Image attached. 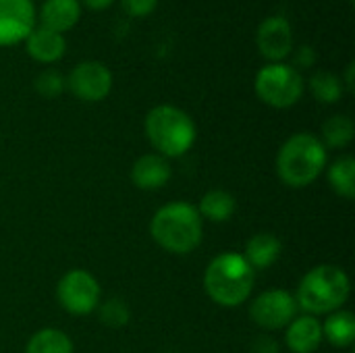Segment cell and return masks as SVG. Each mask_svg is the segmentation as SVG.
Wrapping results in <instances>:
<instances>
[{
  "label": "cell",
  "mask_w": 355,
  "mask_h": 353,
  "mask_svg": "<svg viewBox=\"0 0 355 353\" xmlns=\"http://www.w3.org/2000/svg\"><path fill=\"white\" fill-rule=\"evenodd\" d=\"M81 17L79 0H46L40 8V23L52 31L64 33L77 25Z\"/></svg>",
  "instance_id": "9a60e30c"
},
{
  "label": "cell",
  "mask_w": 355,
  "mask_h": 353,
  "mask_svg": "<svg viewBox=\"0 0 355 353\" xmlns=\"http://www.w3.org/2000/svg\"><path fill=\"white\" fill-rule=\"evenodd\" d=\"M35 6L31 0H0V46L23 42L35 27Z\"/></svg>",
  "instance_id": "30bf717a"
},
{
  "label": "cell",
  "mask_w": 355,
  "mask_h": 353,
  "mask_svg": "<svg viewBox=\"0 0 355 353\" xmlns=\"http://www.w3.org/2000/svg\"><path fill=\"white\" fill-rule=\"evenodd\" d=\"M67 89L83 102H100L112 89V73L98 60H81L69 73Z\"/></svg>",
  "instance_id": "9c48e42d"
},
{
  "label": "cell",
  "mask_w": 355,
  "mask_h": 353,
  "mask_svg": "<svg viewBox=\"0 0 355 353\" xmlns=\"http://www.w3.org/2000/svg\"><path fill=\"white\" fill-rule=\"evenodd\" d=\"M256 44L264 58H268L272 62H281L283 58H287L293 52L291 23L281 15L266 17L256 31Z\"/></svg>",
  "instance_id": "8fae6325"
},
{
  "label": "cell",
  "mask_w": 355,
  "mask_h": 353,
  "mask_svg": "<svg viewBox=\"0 0 355 353\" xmlns=\"http://www.w3.org/2000/svg\"><path fill=\"white\" fill-rule=\"evenodd\" d=\"M98 316H100V322L110 327V329H121L129 322L131 318V312H129V306L123 302V300H106L102 304H98Z\"/></svg>",
  "instance_id": "603a6c76"
},
{
  "label": "cell",
  "mask_w": 355,
  "mask_h": 353,
  "mask_svg": "<svg viewBox=\"0 0 355 353\" xmlns=\"http://www.w3.org/2000/svg\"><path fill=\"white\" fill-rule=\"evenodd\" d=\"M354 69H355L354 62H349V64H347V69H345V77L341 79V81H343L345 92H349V94L354 92Z\"/></svg>",
  "instance_id": "f1b7e54d"
},
{
  "label": "cell",
  "mask_w": 355,
  "mask_h": 353,
  "mask_svg": "<svg viewBox=\"0 0 355 353\" xmlns=\"http://www.w3.org/2000/svg\"><path fill=\"white\" fill-rule=\"evenodd\" d=\"M256 96L272 108H291L304 96V77L285 62H270L262 67L254 81Z\"/></svg>",
  "instance_id": "8992f818"
},
{
  "label": "cell",
  "mask_w": 355,
  "mask_h": 353,
  "mask_svg": "<svg viewBox=\"0 0 355 353\" xmlns=\"http://www.w3.org/2000/svg\"><path fill=\"white\" fill-rule=\"evenodd\" d=\"M25 48L33 60L50 64V62H56L64 56L67 42H64L62 33L52 31V29L42 27V25H35L29 31V35L25 37Z\"/></svg>",
  "instance_id": "5bb4252c"
},
{
  "label": "cell",
  "mask_w": 355,
  "mask_h": 353,
  "mask_svg": "<svg viewBox=\"0 0 355 353\" xmlns=\"http://www.w3.org/2000/svg\"><path fill=\"white\" fill-rule=\"evenodd\" d=\"M33 87L44 98H56L67 89V77L56 69H48V71H44V73H40L35 77Z\"/></svg>",
  "instance_id": "cb8c5ba5"
},
{
  "label": "cell",
  "mask_w": 355,
  "mask_h": 353,
  "mask_svg": "<svg viewBox=\"0 0 355 353\" xmlns=\"http://www.w3.org/2000/svg\"><path fill=\"white\" fill-rule=\"evenodd\" d=\"M352 291L349 277L335 264L314 266L304 275L297 287V308L310 316L333 314L343 308Z\"/></svg>",
  "instance_id": "277c9868"
},
{
  "label": "cell",
  "mask_w": 355,
  "mask_h": 353,
  "mask_svg": "<svg viewBox=\"0 0 355 353\" xmlns=\"http://www.w3.org/2000/svg\"><path fill=\"white\" fill-rule=\"evenodd\" d=\"M254 353H279V345L270 337H260L254 343Z\"/></svg>",
  "instance_id": "4316f807"
},
{
  "label": "cell",
  "mask_w": 355,
  "mask_h": 353,
  "mask_svg": "<svg viewBox=\"0 0 355 353\" xmlns=\"http://www.w3.org/2000/svg\"><path fill=\"white\" fill-rule=\"evenodd\" d=\"M329 183L331 189L345 198L354 200L355 198V160L354 156H341L329 166Z\"/></svg>",
  "instance_id": "44dd1931"
},
{
  "label": "cell",
  "mask_w": 355,
  "mask_h": 353,
  "mask_svg": "<svg viewBox=\"0 0 355 353\" xmlns=\"http://www.w3.org/2000/svg\"><path fill=\"white\" fill-rule=\"evenodd\" d=\"M25 353H73V341L60 329H40L27 341Z\"/></svg>",
  "instance_id": "ffe728a7"
},
{
  "label": "cell",
  "mask_w": 355,
  "mask_h": 353,
  "mask_svg": "<svg viewBox=\"0 0 355 353\" xmlns=\"http://www.w3.org/2000/svg\"><path fill=\"white\" fill-rule=\"evenodd\" d=\"M235 210H237V200L233 193H229L225 189H212V191L204 193L198 204V212H200L202 221L206 218L210 223H227V221H231Z\"/></svg>",
  "instance_id": "e0dca14e"
},
{
  "label": "cell",
  "mask_w": 355,
  "mask_h": 353,
  "mask_svg": "<svg viewBox=\"0 0 355 353\" xmlns=\"http://www.w3.org/2000/svg\"><path fill=\"white\" fill-rule=\"evenodd\" d=\"M320 141L324 144V148H333V150H341L347 148L354 141L355 125L354 121L347 114H333L331 119L324 121L322 125V133H320Z\"/></svg>",
  "instance_id": "d6986e66"
},
{
  "label": "cell",
  "mask_w": 355,
  "mask_h": 353,
  "mask_svg": "<svg viewBox=\"0 0 355 353\" xmlns=\"http://www.w3.org/2000/svg\"><path fill=\"white\" fill-rule=\"evenodd\" d=\"M121 4L123 10L131 17H148L156 8L158 0H121Z\"/></svg>",
  "instance_id": "d4e9b609"
},
{
  "label": "cell",
  "mask_w": 355,
  "mask_h": 353,
  "mask_svg": "<svg viewBox=\"0 0 355 353\" xmlns=\"http://www.w3.org/2000/svg\"><path fill=\"white\" fill-rule=\"evenodd\" d=\"M150 235L164 252L185 256L202 243L204 221L189 202H171L152 216Z\"/></svg>",
  "instance_id": "6da1fadb"
},
{
  "label": "cell",
  "mask_w": 355,
  "mask_h": 353,
  "mask_svg": "<svg viewBox=\"0 0 355 353\" xmlns=\"http://www.w3.org/2000/svg\"><path fill=\"white\" fill-rule=\"evenodd\" d=\"M329 152L318 135L295 133L291 135L277 154V175L293 189L312 185L327 169Z\"/></svg>",
  "instance_id": "3957f363"
},
{
  "label": "cell",
  "mask_w": 355,
  "mask_h": 353,
  "mask_svg": "<svg viewBox=\"0 0 355 353\" xmlns=\"http://www.w3.org/2000/svg\"><path fill=\"white\" fill-rule=\"evenodd\" d=\"M281 252L283 243L275 233H256L248 239L243 258L254 270H264L281 258Z\"/></svg>",
  "instance_id": "2e32d148"
},
{
  "label": "cell",
  "mask_w": 355,
  "mask_h": 353,
  "mask_svg": "<svg viewBox=\"0 0 355 353\" xmlns=\"http://www.w3.org/2000/svg\"><path fill=\"white\" fill-rule=\"evenodd\" d=\"M297 312L300 308H297L295 295H291L285 289H268L260 293L250 306L252 320L264 331L287 329L289 322L297 316Z\"/></svg>",
  "instance_id": "ba28073f"
},
{
  "label": "cell",
  "mask_w": 355,
  "mask_h": 353,
  "mask_svg": "<svg viewBox=\"0 0 355 353\" xmlns=\"http://www.w3.org/2000/svg\"><path fill=\"white\" fill-rule=\"evenodd\" d=\"M114 0H79V4L87 6L89 10H104L112 4Z\"/></svg>",
  "instance_id": "83f0119b"
},
{
  "label": "cell",
  "mask_w": 355,
  "mask_h": 353,
  "mask_svg": "<svg viewBox=\"0 0 355 353\" xmlns=\"http://www.w3.org/2000/svg\"><path fill=\"white\" fill-rule=\"evenodd\" d=\"M171 175H173V171H171L168 158H164L156 152L139 156L131 166V181L135 187H139L144 191L162 189L171 181Z\"/></svg>",
  "instance_id": "7c38bea8"
},
{
  "label": "cell",
  "mask_w": 355,
  "mask_h": 353,
  "mask_svg": "<svg viewBox=\"0 0 355 353\" xmlns=\"http://www.w3.org/2000/svg\"><path fill=\"white\" fill-rule=\"evenodd\" d=\"M256 283V270L248 264L243 254L223 252L204 273V289L208 298L223 308H237L250 300Z\"/></svg>",
  "instance_id": "7a4b0ae2"
},
{
  "label": "cell",
  "mask_w": 355,
  "mask_h": 353,
  "mask_svg": "<svg viewBox=\"0 0 355 353\" xmlns=\"http://www.w3.org/2000/svg\"><path fill=\"white\" fill-rule=\"evenodd\" d=\"M310 92L312 96L322 102V104H335L343 98L345 94V87H343V81L339 75L331 73V71H316L312 77H310Z\"/></svg>",
  "instance_id": "7402d4cb"
},
{
  "label": "cell",
  "mask_w": 355,
  "mask_h": 353,
  "mask_svg": "<svg viewBox=\"0 0 355 353\" xmlns=\"http://www.w3.org/2000/svg\"><path fill=\"white\" fill-rule=\"evenodd\" d=\"M293 62H295V67H300V69H310V67L316 62V50H314V46L302 44V46L293 52Z\"/></svg>",
  "instance_id": "484cf974"
},
{
  "label": "cell",
  "mask_w": 355,
  "mask_h": 353,
  "mask_svg": "<svg viewBox=\"0 0 355 353\" xmlns=\"http://www.w3.org/2000/svg\"><path fill=\"white\" fill-rule=\"evenodd\" d=\"M322 337L333 347H349L355 341V318L349 310H337L322 322Z\"/></svg>",
  "instance_id": "ac0fdd59"
},
{
  "label": "cell",
  "mask_w": 355,
  "mask_h": 353,
  "mask_svg": "<svg viewBox=\"0 0 355 353\" xmlns=\"http://www.w3.org/2000/svg\"><path fill=\"white\" fill-rule=\"evenodd\" d=\"M171 353H175V352H171Z\"/></svg>",
  "instance_id": "f546056e"
},
{
  "label": "cell",
  "mask_w": 355,
  "mask_h": 353,
  "mask_svg": "<svg viewBox=\"0 0 355 353\" xmlns=\"http://www.w3.org/2000/svg\"><path fill=\"white\" fill-rule=\"evenodd\" d=\"M322 322L316 316H295L285 329V343L293 353H314L322 345Z\"/></svg>",
  "instance_id": "4fadbf2b"
},
{
  "label": "cell",
  "mask_w": 355,
  "mask_h": 353,
  "mask_svg": "<svg viewBox=\"0 0 355 353\" xmlns=\"http://www.w3.org/2000/svg\"><path fill=\"white\" fill-rule=\"evenodd\" d=\"M100 283L94 275L81 268L64 273L56 285V300L64 312L73 316H87L100 304Z\"/></svg>",
  "instance_id": "52a82bcc"
},
{
  "label": "cell",
  "mask_w": 355,
  "mask_h": 353,
  "mask_svg": "<svg viewBox=\"0 0 355 353\" xmlns=\"http://www.w3.org/2000/svg\"><path fill=\"white\" fill-rule=\"evenodd\" d=\"M146 135L156 154L164 158H179L187 154L198 137V129L193 119L173 106V104H158L146 117Z\"/></svg>",
  "instance_id": "5b68a950"
}]
</instances>
